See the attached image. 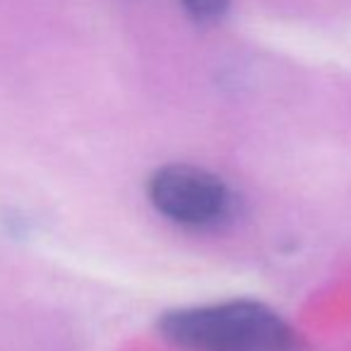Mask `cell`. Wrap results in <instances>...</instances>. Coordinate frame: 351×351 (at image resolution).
Masks as SVG:
<instances>
[{"label":"cell","mask_w":351,"mask_h":351,"mask_svg":"<svg viewBox=\"0 0 351 351\" xmlns=\"http://www.w3.org/2000/svg\"><path fill=\"white\" fill-rule=\"evenodd\" d=\"M147 197L164 219L186 229H217L236 207L224 178L195 164L159 166L147 181Z\"/></svg>","instance_id":"2"},{"label":"cell","mask_w":351,"mask_h":351,"mask_svg":"<svg viewBox=\"0 0 351 351\" xmlns=\"http://www.w3.org/2000/svg\"><path fill=\"white\" fill-rule=\"evenodd\" d=\"M159 335L178 351H306L301 335L253 298L176 308L159 317Z\"/></svg>","instance_id":"1"},{"label":"cell","mask_w":351,"mask_h":351,"mask_svg":"<svg viewBox=\"0 0 351 351\" xmlns=\"http://www.w3.org/2000/svg\"><path fill=\"white\" fill-rule=\"evenodd\" d=\"M186 12L200 25H210L226 15L229 10V0H181Z\"/></svg>","instance_id":"3"}]
</instances>
